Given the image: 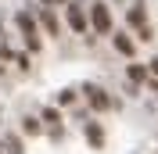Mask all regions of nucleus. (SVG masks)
<instances>
[{
  "instance_id": "f257e3e1",
  "label": "nucleus",
  "mask_w": 158,
  "mask_h": 154,
  "mask_svg": "<svg viewBox=\"0 0 158 154\" xmlns=\"http://www.w3.org/2000/svg\"><path fill=\"white\" fill-rule=\"evenodd\" d=\"M65 22H69V29H72V32H86V25H90L86 4H79V0H69V4H65Z\"/></svg>"
},
{
  "instance_id": "f03ea898",
  "label": "nucleus",
  "mask_w": 158,
  "mask_h": 154,
  "mask_svg": "<svg viewBox=\"0 0 158 154\" xmlns=\"http://www.w3.org/2000/svg\"><path fill=\"white\" fill-rule=\"evenodd\" d=\"M15 25L22 29V36H25V47L29 50H40V32H36V18H32L29 11H18L15 14Z\"/></svg>"
},
{
  "instance_id": "7ed1b4c3",
  "label": "nucleus",
  "mask_w": 158,
  "mask_h": 154,
  "mask_svg": "<svg viewBox=\"0 0 158 154\" xmlns=\"http://www.w3.org/2000/svg\"><path fill=\"white\" fill-rule=\"evenodd\" d=\"M90 25H94V32H101V36L111 32V11H108V4H101V0L90 4Z\"/></svg>"
},
{
  "instance_id": "20e7f679",
  "label": "nucleus",
  "mask_w": 158,
  "mask_h": 154,
  "mask_svg": "<svg viewBox=\"0 0 158 154\" xmlns=\"http://www.w3.org/2000/svg\"><path fill=\"white\" fill-rule=\"evenodd\" d=\"M83 93H86V100H90V107H94V111H108V107H111V97L104 93L101 86H94V83H86V86H83Z\"/></svg>"
},
{
  "instance_id": "39448f33",
  "label": "nucleus",
  "mask_w": 158,
  "mask_h": 154,
  "mask_svg": "<svg viewBox=\"0 0 158 154\" xmlns=\"http://www.w3.org/2000/svg\"><path fill=\"white\" fill-rule=\"evenodd\" d=\"M126 22H129V25H133L137 32L148 25V7H144V0H133V7L126 11Z\"/></svg>"
},
{
  "instance_id": "423d86ee",
  "label": "nucleus",
  "mask_w": 158,
  "mask_h": 154,
  "mask_svg": "<svg viewBox=\"0 0 158 154\" xmlns=\"http://www.w3.org/2000/svg\"><path fill=\"white\" fill-rule=\"evenodd\" d=\"M36 18H40V25L50 32V36H58L61 32V25H58V14H54V7H36Z\"/></svg>"
},
{
  "instance_id": "0eeeda50",
  "label": "nucleus",
  "mask_w": 158,
  "mask_h": 154,
  "mask_svg": "<svg viewBox=\"0 0 158 154\" xmlns=\"http://www.w3.org/2000/svg\"><path fill=\"white\" fill-rule=\"evenodd\" d=\"M111 39H115V50L122 54V58H133V54H137V43H133L129 36H122V32H115Z\"/></svg>"
},
{
  "instance_id": "6e6552de",
  "label": "nucleus",
  "mask_w": 158,
  "mask_h": 154,
  "mask_svg": "<svg viewBox=\"0 0 158 154\" xmlns=\"http://www.w3.org/2000/svg\"><path fill=\"white\" fill-rule=\"evenodd\" d=\"M86 140L94 147H104V129H101L97 122H86Z\"/></svg>"
},
{
  "instance_id": "1a4fd4ad",
  "label": "nucleus",
  "mask_w": 158,
  "mask_h": 154,
  "mask_svg": "<svg viewBox=\"0 0 158 154\" xmlns=\"http://www.w3.org/2000/svg\"><path fill=\"white\" fill-rule=\"evenodd\" d=\"M4 154H25V151H22V140H18L15 133L4 136Z\"/></svg>"
},
{
  "instance_id": "9d476101",
  "label": "nucleus",
  "mask_w": 158,
  "mask_h": 154,
  "mask_svg": "<svg viewBox=\"0 0 158 154\" xmlns=\"http://www.w3.org/2000/svg\"><path fill=\"white\" fill-rule=\"evenodd\" d=\"M129 79H133V83H148L151 72H148L144 65H129Z\"/></svg>"
},
{
  "instance_id": "9b49d317",
  "label": "nucleus",
  "mask_w": 158,
  "mask_h": 154,
  "mask_svg": "<svg viewBox=\"0 0 158 154\" xmlns=\"http://www.w3.org/2000/svg\"><path fill=\"white\" fill-rule=\"evenodd\" d=\"M43 122H50L54 129H61V115H58V107H43Z\"/></svg>"
},
{
  "instance_id": "f8f14e48",
  "label": "nucleus",
  "mask_w": 158,
  "mask_h": 154,
  "mask_svg": "<svg viewBox=\"0 0 158 154\" xmlns=\"http://www.w3.org/2000/svg\"><path fill=\"white\" fill-rule=\"evenodd\" d=\"M22 133L36 136V133H40V122H36V118H22Z\"/></svg>"
},
{
  "instance_id": "ddd939ff",
  "label": "nucleus",
  "mask_w": 158,
  "mask_h": 154,
  "mask_svg": "<svg viewBox=\"0 0 158 154\" xmlns=\"http://www.w3.org/2000/svg\"><path fill=\"white\" fill-rule=\"evenodd\" d=\"M72 100H76V90H61L58 93V104H72Z\"/></svg>"
},
{
  "instance_id": "4468645a",
  "label": "nucleus",
  "mask_w": 158,
  "mask_h": 154,
  "mask_svg": "<svg viewBox=\"0 0 158 154\" xmlns=\"http://www.w3.org/2000/svg\"><path fill=\"white\" fill-rule=\"evenodd\" d=\"M0 58H4V61H15V50H11V47H4V43H0Z\"/></svg>"
},
{
  "instance_id": "2eb2a0df",
  "label": "nucleus",
  "mask_w": 158,
  "mask_h": 154,
  "mask_svg": "<svg viewBox=\"0 0 158 154\" xmlns=\"http://www.w3.org/2000/svg\"><path fill=\"white\" fill-rule=\"evenodd\" d=\"M148 72H151V75L158 79V58H151V65H148Z\"/></svg>"
},
{
  "instance_id": "dca6fc26",
  "label": "nucleus",
  "mask_w": 158,
  "mask_h": 154,
  "mask_svg": "<svg viewBox=\"0 0 158 154\" xmlns=\"http://www.w3.org/2000/svg\"><path fill=\"white\" fill-rule=\"evenodd\" d=\"M40 4H43V7H54V4H61V0H40Z\"/></svg>"
},
{
  "instance_id": "f3484780",
  "label": "nucleus",
  "mask_w": 158,
  "mask_h": 154,
  "mask_svg": "<svg viewBox=\"0 0 158 154\" xmlns=\"http://www.w3.org/2000/svg\"><path fill=\"white\" fill-rule=\"evenodd\" d=\"M0 39H4V22H0Z\"/></svg>"
},
{
  "instance_id": "a211bd4d",
  "label": "nucleus",
  "mask_w": 158,
  "mask_h": 154,
  "mask_svg": "<svg viewBox=\"0 0 158 154\" xmlns=\"http://www.w3.org/2000/svg\"><path fill=\"white\" fill-rule=\"evenodd\" d=\"M0 154H4V140H0Z\"/></svg>"
}]
</instances>
